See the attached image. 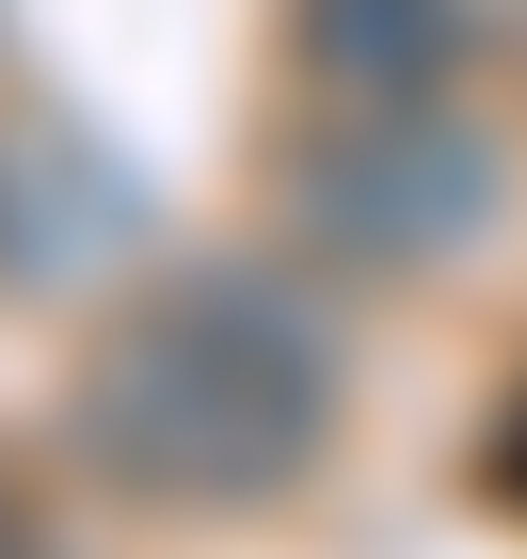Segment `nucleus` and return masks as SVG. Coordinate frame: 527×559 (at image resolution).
I'll return each instance as SVG.
<instances>
[{
	"mask_svg": "<svg viewBox=\"0 0 527 559\" xmlns=\"http://www.w3.org/2000/svg\"><path fill=\"white\" fill-rule=\"evenodd\" d=\"M81 464L144 512H256L336 448V320L272 257L144 272L64 384Z\"/></svg>",
	"mask_w": 527,
	"mask_h": 559,
	"instance_id": "f257e3e1",
	"label": "nucleus"
},
{
	"mask_svg": "<svg viewBox=\"0 0 527 559\" xmlns=\"http://www.w3.org/2000/svg\"><path fill=\"white\" fill-rule=\"evenodd\" d=\"M480 479H495V512H527V384L495 400V431H480Z\"/></svg>",
	"mask_w": 527,
	"mask_h": 559,
	"instance_id": "39448f33",
	"label": "nucleus"
},
{
	"mask_svg": "<svg viewBox=\"0 0 527 559\" xmlns=\"http://www.w3.org/2000/svg\"><path fill=\"white\" fill-rule=\"evenodd\" d=\"M272 209L304 257L351 272H447L495 224V144L464 112H288V160H272Z\"/></svg>",
	"mask_w": 527,
	"mask_h": 559,
	"instance_id": "f03ea898",
	"label": "nucleus"
},
{
	"mask_svg": "<svg viewBox=\"0 0 527 559\" xmlns=\"http://www.w3.org/2000/svg\"><path fill=\"white\" fill-rule=\"evenodd\" d=\"M272 64L304 112H464L480 81V0H288Z\"/></svg>",
	"mask_w": 527,
	"mask_h": 559,
	"instance_id": "7ed1b4c3",
	"label": "nucleus"
},
{
	"mask_svg": "<svg viewBox=\"0 0 527 559\" xmlns=\"http://www.w3.org/2000/svg\"><path fill=\"white\" fill-rule=\"evenodd\" d=\"M0 559H64V527H48V496L16 479V448H0Z\"/></svg>",
	"mask_w": 527,
	"mask_h": 559,
	"instance_id": "20e7f679",
	"label": "nucleus"
}]
</instances>
